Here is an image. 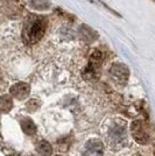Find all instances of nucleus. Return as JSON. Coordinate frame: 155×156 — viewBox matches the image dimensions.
Here are the masks:
<instances>
[{
	"label": "nucleus",
	"instance_id": "obj_1",
	"mask_svg": "<svg viewBox=\"0 0 155 156\" xmlns=\"http://www.w3.org/2000/svg\"><path fill=\"white\" fill-rule=\"evenodd\" d=\"M102 135L112 150H120L128 144L127 122L120 118L107 119L102 126Z\"/></svg>",
	"mask_w": 155,
	"mask_h": 156
},
{
	"label": "nucleus",
	"instance_id": "obj_9",
	"mask_svg": "<svg viewBox=\"0 0 155 156\" xmlns=\"http://www.w3.org/2000/svg\"><path fill=\"white\" fill-rule=\"evenodd\" d=\"M25 122H26V126L22 125V128H23V130L26 132L27 134L32 135L33 133L35 132V126H34V124H33V121L32 120H29V119H26Z\"/></svg>",
	"mask_w": 155,
	"mask_h": 156
},
{
	"label": "nucleus",
	"instance_id": "obj_2",
	"mask_svg": "<svg viewBox=\"0 0 155 156\" xmlns=\"http://www.w3.org/2000/svg\"><path fill=\"white\" fill-rule=\"evenodd\" d=\"M104 155V144L99 139H90L84 143L81 156H103Z\"/></svg>",
	"mask_w": 155,
	"mask_h": 156
},
{
	"label": "nucleus",
	"instance_id": "obj_6",
	"mask_svg": "<svg viewBox=\"0 0 155 156\" xmlns=\"http://www.w3.org/2000/svg\"><path fill=\"white\" fill-rule=\"evenodd\" d=\"M11 93L13 94L14 97L22 99L26 96H28L29 93V85L26 83H16L11 87Z\"/></svg>",
	"mask_w": 155,
	"mask_h": 156
},
{
	"label": "nucleus",
	"instance_id": "obj_5",
	"mask_svg": "<svg viewBox=\"0 0 155 156\" xmlns=\"http://www.w3.org/2000/svg\"><path fill=\"white\" fill-rule=\"evenodd\" d=\"M27 32H28L27 33L28 34V40L32 43H35V42H38L42 39L43 33H45V26H43L42 21H34L29 26Z\"/></svg>",
	"mask_w": 155,
	"mask_h": 156
},
{
	"label": "nucleus",
	"instance_id": "obj_4",
	"mask_svg": "<svg viewBox=\"0 0 155 156\" xmlns=\"http://www.w3.org/2000/svg\"><path fill=\"white\" fill-rule=\"evenodd\" d=\"M131 133L132 135L134 136L135 141H138L141 144H145L148 140V134L145 129V126H143V122L142 121H134L132 126H131Z\"/></svg>",
	"mask_w": 155,
	"mask_h": 156
},
{
	"label": "nucleus",
	"instance_id": "obj_3",
	"mask_svg": "<svg viewBox=\"0 0 155 156\" xmlns=\"http://www.w3.org/2000/svg\"><path fill=\"white\" fill-rule=\"evenodd\" d=\"M110 76L117 83H125L128 78V69L124 64L114 63L110 68Z\"/></svg>",
	"mask_w": 155,
	"mask_h": 156
},
{
	"label": "nucleus",
	"instance_id": "obj_8",
	"mask_svg": "<svg viewBox=\"0 0 155 156\" xmlns=\"http://www.w3.org/2000/svg\"><path fill=\"white\" fill-rule=\"evenodd\" d=\"M38 151L43 156H49L52 153V148L47 141H41L38 144Z\"/></svg>",
	"mask_w": 155,
	"mask_h": 156
},
{
	"label": "nucleus",
	"instance_id": "obj_7",
	"mask_svg": "<svg viewBox=\"0 0 155 156\" xmlns=\"http://www.w3.org/2000/svg\"><path fill=\"white\" fill-rule=\"evenodd\" d=\"M29 6L32 7L33 9L45 11L50 7V4L47 0H29Z\"/></svg>",
	"mask_w": 155,
	"mask_h": 156
}]
</instances>
